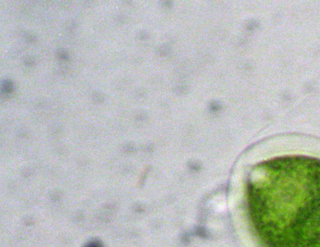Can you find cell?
Wrapping results in <instances>:
<instances>
[{"label":"cell","instance_id":"obj_1","mask_svg":"<svg viewBox=\"0 0 320 247\" xmlns=\"http://www.w3.org/2000/svg\"><path fill=\"white\" fill-rule=\"evenodd\" d=\"M250 217L265 247H320V159L288 155L256 168Z\"/></svg>","mask_w":320,"mask_h":247},{"label":"cell","instance_id":"obj_2","mask_svg":"<svg viewBox=\"0 0 320 247\" xmlns=\"http://www.w3.org/2000/svg\"><path fill=\"white\" fill-rule=\"evenodd\" d=\"M87 247H101V245L96 242H93V243H89Z\"/></svg>","mask_w":320,"mask_h":247}]
</instances>
